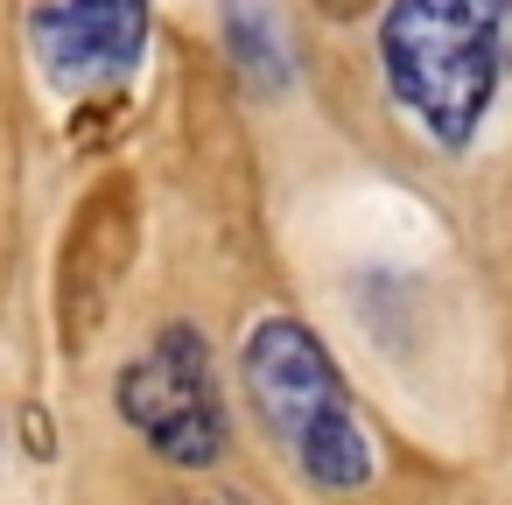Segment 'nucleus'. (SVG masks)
I'll list each match as a JSON object with an SVG mask.
<instances>
[{"mask_svg": "<svg viewBox=\"0 0 512 505\" xmlns=\"http://www.w3.org/2000/svg\"><path fill=\"white\" fill-rule=\"evenodd\" d=\"M379 71L428 141L463 148L512 71V0H386Z\"/></svg>", "mask_w": 512, "mask_h": 505, "instance_id": "1", "label": "nucleus"}, {"mask_svg": "<svg viewBox=\"0 0 512 505\" xmlns=\"http://www.w3.org/2000/svg\"><path fill=\"white\" fill-rule=\"evenodd\" d=\"M246 393L267 421V435L295 456V470L323 491H358L372 477V442L351 414L344 372L330 365V351L309 337V323L295 316H267L253 323L246 351H239Z\"/></svg>", "mask_w": 512, "mask_h": 505, "instance_id": "2", "label": "nucleus"}, {"mask_svg": "<svg viewBox=\"0 0 512 505\" xmlns=\"http://www.w3.org/2000/svg\"><path fill=\"white\" fill-rule=\"evenodd\" d=\"M148 43V0H43L36 50L57 85H99L134 71Z\"/></svg>", "mask_w": 512, "mask_h": 505, "instance_id": "5", "label": "nucleus"}, {"mask_svg": "<svg viewBox=\"0 0 512 505\" xmlns=\"http://www.w3.org/2000/svg\"><path fill=\"white\" fill-rule=\"evenodd\" d=\"M134 239H141V211H134V176H106L85 190V204L71 211L64 253H57V330L64 351H85L106 316L113 295L134 267Z\"/></svg>", "mask_w": 512, "mask_h": 505, "instance_id": "4", "label": "nucleus"}, {"mask_svg": "<svg viewBox=\"0 0 512 505\" xmlns=\"http://www.w3.org/2000/svg\"><path fill=\"white\" fill-rule=\"evenodd\" d=\"M120 414L176 470H211L225 456V400H218V379H211V351L190 323L155 330L141 344V358H127Z\"/></svg>", "mask_w": 512, "mask_h": 505, "instance_id": "3", "label": "nucleus"}, {"mask_svg": "<svg viewBox=\"0 0 512 505\" xmlns=\"http://www.w3.org/2000/svg\"><path fill=\"white\" fill-rule=\"evenodd\" d=\"M225 36H232L239 64H246L260 85H281V78H288V64H281V29H274V15L260 8V0H225Z\"/></svg>", "mask_w": 512, "mask_h": 505, "instance_id": "6", "label": "nucleus"}]
</instances>
